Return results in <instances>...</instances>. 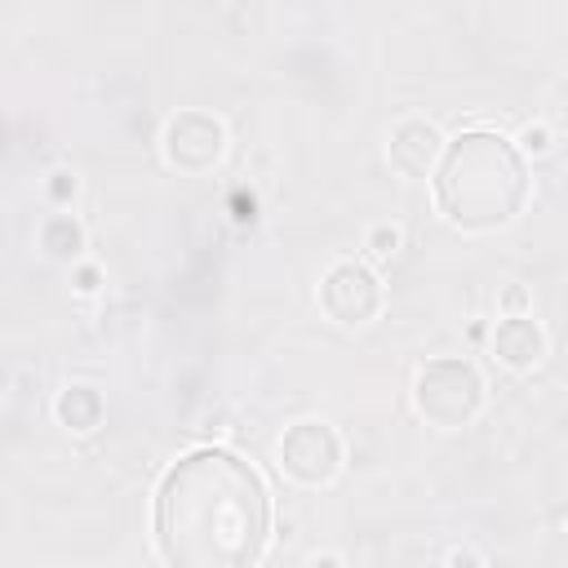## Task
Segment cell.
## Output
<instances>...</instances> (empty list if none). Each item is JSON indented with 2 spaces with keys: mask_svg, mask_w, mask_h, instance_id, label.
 Segmentation results:
<instances>
[{
  "mask_svg": "<svg viewBox=\"0 0 568 568\" xmlns=\"http://www.w3.org/2000/svg\"><path fill=\"white\" fill-rule=\"evenodd\" d=\"M271 541V493L253 462L204 444L155 488V550L164 568H257Z\"/></svg>",
  "mask_w": 568,
  "mask_h": 568,
  "instance_id": "6da1fadb",
  "label": "cell"
},
{
  "mask_svg": "<svg viewBox=\"0 0 568 568\" xmlns=\"http://www.w3.org/2000/svg\"><path fill=\"white\" fill-rule=\"evenodd\" d=\"M435 204L457 231H497L510 226L532 191L524 151L497 129H466L444 142V155L430 173Z\"/></svg>",
  "mask_w": 568,
  "mask_h": 568,
  "instance_id": "7a4b0ae2",
  "label": "cell"
},
{
  "mask_svg": "<svg viewBox=\"0 0 568 568\" xmlns=\"http://www.w3.org/2000/svg\"><path fill=\"white\" fill-rule=\"evenodd\" d=\"M413 404H417V413L430 426L457 430V426L479 417V408H484V377L462 355L426 359L417 368V377H413Z\"/></svg>",
  "mask_w": 568,
  "mask_h": 568,
  "instance_id": "3957f363",
  "label": "cell"
},
{
  "mask_svg": "<svg viewBox=\"0 0 568 568\" xmlns=\"http://www.w3.org/2000/svg\"><path fill=\"white\" fill-rule=\"evenodd\" d=\"M280 466L288 479L320 488L342 470V439L328 422H293L280 439Z\"/></svg>",
  "mask_w": 568,
  "mask_h": 568,
  "instance_id": "277c9868",
  "label": "cell"
},
{
  "mask_svg": "<svg viewBox=\"0 0 568 568\" xmlns=\"http://www.w3.org/2000/svg\"><path fill=\"white\" fill-rule=\"evenodd\" d=\"M386 293L377 271H368L364 262H333L320 280V306L333 324H368L382 311Z\"/></svg>",
  "mask_w": 568,
  "mask_h": 568,
  "instance_id": "5b68a950",
  "label": "cell"
},
{
  "mask_svg": "<svg viewBox=\"0 0 568 568\" xmlns=\"http://www.w3.org/2000/svg\"><path fill=\"white\" fill-rule=\"evenodd\" d=\"M164 160L178 173H209L226 151V129L209 111H178L164 124Z\"/></svg>",
  "mask_w": 568,
  "mask_h": 568,
  "instance_id": "8992f818",
  "label": "cell"
},
{
  "mask_svg": "<svg viewBox=\"0 0 568 568\" xmlns=\"http://www.w3.org/2000/svg\"><path fill=\"white\" fill-rule=\"evenodd\" d=\"M444 155V138L430 120H399L390 129V142H386V160L399 178H430L435 164Z\"/></svg>",
  "mask_w": 568,
  "mask_h": 568,
  "instance_id": "52a82bcc",
  "label": "cell"
},
{
  "mask_svg": "<svg viewBox=\"0 0 568 568\" xmlns=\"http://www.w3.org/2000/svg\"><path fill=\"white\" fill-rule=\"evenodd\" d=\"M493 355L497 364L515 368V373H528L541 364L546 355V333L532 315H501L497 328H493Z\"/></svg>",
  "mask_w": 568,
  "mask_h": 568,
  "instance_id": "ba28073f",
  "label": "cell"
},
{
  "mask_svg": "<svg viewBox=\"0 0 568 568\" xmlns=\"http://www.w3.org/2000/svg\"><path fill=\"white\" fill-rule=\"evenodd\" d=\"M53 413H58V422H62L67 430H75V435H89V430L102 422L106 404H102V390H98V386H84V382H75V386H67V390L53 399Z\"/></svg>",
  "mask_w": 568,
  "mask_h": 568,
  "instance_id": "9c48e42d",
  "label": "cell"
},
{
  "mask_svg": "<svg viewBox=\"0 0 568 568\" xmlns=\"http://www.w3.org/2000/svg\"><path fill=\"white\" fill-rule=\"evenodd\" d=\"M40 248H44L49 257H80V248H84V226H80L71 213H53V217H44V226H40Z\"/></svg>",
  "mask_w": 568,
  "mask_h": 568,
  "instance_id": "30bf717a",
  "label": "cell"
},
{
  "mask_svg": "<svg viewBox=\"0 0 568 568\" xmlns=\"http://www.w3.org/2000/svg\"><path fill=\"white\" fill-rule=\"evenodd\" d=\"M364 248L377 257V262H386V257H395L399 253V226H390V222H382V226H373L368 235H364Z\"/></svg>",
  "mask_w": 568,
  "mask_h": 568,
  "instance_id": "8fae6325",
  "label": "cell"
},
{
  "mask_svg": "<svg viewBox=\"0 0 568 568\" xmlns=\"http://www.w3.org/2000/svg\"><path fill=\"white\" fill-rule=\"evenodd\" d=\"M75 191H80V178H75L71 169H53V173H49V182H44V195H49L53 204H71V200H75Z\"/></svg>",
  "mask_w": 568,
  "mask_h": 568,
  "instance_id": "7c38bea8",
  "label": "cell"
},
{
  "mask_svg": "<svg viewBox=\"0 0 568 568\" xmlns=\"http://www.w3.org/2000/svg\"><path fill=\"white\" fill-rule=\"evenodd\" d=\"M550 142H555V133H550L546 124H524V133H519V142H515V146H519L524 155H546V151H550Z\"/></svg>",
  "mask_w": 568,
  "mask_h": 568,
  "instance_id": "4fadbf2b",
  "label": "cell"
},
{
  "mask_svg": "<svg viewBox=\"0 0 568 568\" xmlns=\"http://www.w3.org/2000/svg\"><path fill=\"white\" fill-rule=\"evenodd\" d=\"M231 217H235L240 226L257 217V200H253V191H244V186H240V191H231Z\"/></svg>",
  "mask_w": 568,
  "mask_h": 568,
  "instance_id": "5bb4252c",
  "label": "cell"
},
{
  "mask_svg": "<svg viewBox=\"0 0 568 568\" xmlns=\"http://www.w3.org/2000/svg\"><path fill=\"white\" fill-rule=\"evenodd\" d=\"M71 284H75V293H98V284H102V271H98L93 262H80V266L71 271Z\"/></svg>",
  "mask_w": 568,
  "mask_h": 568,
  "instance_id": "9a60e30c",
  "label": "cell"
},
{
  "mask_svg": "<svg viewBox=\"0 0 568 568\" xmlns=\"http://www.w3.org/2000/svg\"><path fill=\"white\" fill-rule=\"evenodd\" d=\"M501 311H506V315H528V293H524L519 284H510V288L501 293Z\"/></svg>",
  "mask_w": 568,
  "mask_h": 568,
  "instance_id": "2e32d148",
  "label": "cell"
},
{
  "mask_svg": "<svg viewBox=\"0 0 568 568\" xmlns=\"http://www.w3.org/2000/svg\"><path fill=\"white\" fill-rule=\"evenodd\" d=\"M448 568H479V555L462 546V550H453V555H448Z\"/></svg>",
  "mask_w": 568,
  "mask_h": 568,
  "instance_id": "e0dca14e",
  "label": "cell"
},
{
  "mask_svg": "<svg viewBox=\"0 0 568 568\" xmlns=\"http://www.w3.org/2000/svg\"><path fill=\"white\" fill-rule=\"evenodd\" d=\"M311 568H342V559H337V555H315Z\"/></svg>",
  "mask_w": 568,
  "mask_h": 568,
  "instance_id": "ac0fdd59",
  "label": "cell"
}]
</instances>
